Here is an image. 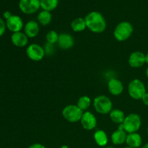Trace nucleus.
<instances>
[{
  "mask_svg": "<svg viewBox=\"0 0 148 148\" xmlns=\"http://www.w3.org/2000/svg\"><path fill=\"white\" fill-rule=\"evenodd\" d=\"M37 20L39 25H41L43 26L48 25L50 24L52 20L51 13V12L42 10L38 14Z\"/></svg>",
  "mask_w": 148,
  "mask_h": 148,
  "instance_id": "obj_21",
  "label": "nucleus"
},
{
  "mask_svg": "<svg viewBox=\"0 0 148 148\" xmlns=\"http://www.w3.org/2000/svg\"><path fill=\"white\" fill-rule=\"evenodd\" d=\"M147 134H148V128H147Z\"/></svg>",
  "mask_w": 148,
  "mask_h": 148,
  "instance_id": "obj_37",
  "label": "nucleus"
},
{
  "mask_svg": "<svg viewBox=\"0 0 148 148\" xmlns=\"http://www.w3.org/2000/svg\"><path fill=\"white\" fill-rule=\"evenodd\" d=\"M141 100L144 105L148 106V92H146V93L143 95V97L142 98Z\"/></svg>",
  "mask_w": 148,
  "mask_h": 148,
  "instance_id": "obj_28",
  "label": "nucleus"
},
{
  "mask_svg": "<svg viewBox=\"0 0 148 148\" xmlns=\"http://www.w3.org/2000/svg\"><path fill=\"white\" fill-rule=\"evenodd\" d=\"M109 116L112 122L119 124V125L122 124L126 118V115L124 114V113L121 110L117 109V108L112 109V111L110 112Z\"/></svg>",
  "mask_w": 148,
  "mask_h": 148,
  "instance_id": "obj_19",
  "label": "nucleus"
},
{
  "mask_svg": "<svg viewBox=\"0 0 148 148\" xmlns=\"http://www.w3.org/2000/svg\"><path fill=\"white\" fill-rule=\"evenodd\" d=\"M6 28H7L6 22H4V20L1 17H0V37L4 34L6 31Z\"/></svg>",
  "mask_w": 148,
  "mask_h": 148,
  "instance_id": "obj_26",
  "label": "nucleus"
},
{
  "mask_svg": "<svg viewBox=\"0 0 148 148\" xmlns=\"http://www.w3.org/2000/svg\"><path fill=\"white\" fill-rule=\"evenodd\" d=\"M40 32V25L37 21L30 20L24 25V33L29 38H36Z\"/></svg>",
  "mask_w": 148,
  "mask_h": 148,
  "instance_id": "obj_13",
  "label": "nucleus"
},
{
  "mask_svg": "<svg viewBox=\"0 0 148 148\" xmlns=\"http://www.w3.org/2000/svg\"><path fill=\"white\" fill-rule=\"evenodd\" d=\"M127 146L132 148H139L141 147L142 143H143V139L141 135L137 132L130 133L127 134V139H126V143Z\"/></svg>",
  "mask_w": 148,
  "mask_h": 148,
  "instance_id": "obj_17",
  "label": "nucleus"
},
{
  "mask_svg": "<svg viewBox=\"0 0 148 148\" xmlns=\"http://www.w3.org/2000/svg\"><path fill=\"white\" fill-rule=\"evenodd\" d=\"M80 123L83 129L88 131L94 130L97 126V119L92 113L85 111L80 119Z\"/></svg>",
  "mask_w": 148,
  "mask_h": 148,
  "instance_id": "obj_9",
  "label": "nucleus"
},
{
  "mask_svg": "<svg viewBox=\"0 0 148 148\" xmlns=\"http://www.w3.org/2000/svg\"><path fill=\"white\" fill-rule=\"evenodd\" d=\"M71 27H72V30L74 32H76V33L84 31L87 28L86 22H85V18H82V17L75 18L71 23Z\"/></svg>",
  "mask_w": 148,
  "mask_h": 148,
  "instance_id": "obj_20",
  "label": "nucleus"
},
{
  "mask_svg": "<svg viewBox=\"0 0 148 148\" xmlns=\"http://www.w3.org/2000/svg\"><path fill=\"white\" fill-rule=\"evenodd\" d=\"M19 8L25 14H33L40 8V0H20Z\"/></svg>",
  "mask_w": 148,
  "mask_h": 148,
  "instance_id": "obj_8",
  "label": "nucleus"
},
{
  "mask_svg": "<svg viewBox=\"0 0 148 148\" xmlns=\"http://www.w3.org/2000/svg\"><path fill=\"white\" fill-rule=\"evenodd\" d=\"M146 88H147V92H148V82H147V87H146Z\"/></svg>",
  "mask_w": 148,
  "mask_h": 148,
  "instance_id": "obj_36",
  "label": "nucleus"
},
{
  "mask_svg": "<svg viewBox=\"0 0 148 148\" xmlns=\"http://www.w3.org/2000/svg\"><path fill=\"white\" fill-rule=\"evenodd\" d=\"M27 148H46V146L40 144V143H34V144H32L31 145L29 146Z\"/></svg>",
  "mask_w": 148,
  "mask_h": 148,
  "instance_id": "obj_27",
  "label": "nucleus"
},
{
  "mask_svg": "<svg viewBox=\"0 0 148 148\" xmlns=\"http://www.w3.org/2000/svg\"><path fill=\"white\" fill-rule=\"evenodd\" d=\"M29 38L25 34L24 32H17L12 33L11 36V41L14 46L18 48H24L27 46Z\"/></svg>",
  "mask_w": 148,
  "mask_h": 148,
  "instance_id": "obj_15",
  "label": "nucleus"
},
{
  "mask_svg": "<svg viewBox=\"0 0 148 148\" xmlns=\"http://www.w3.org/2000/svg\"><path fill=\"white\" fill-rule=\"evenodd\" d=\"M142 148H148V143H146L145 145H144L142 147Z\"/></svg>",
  "mask_w": 148,
  "mask_h": 148,
  "instance_id": "obj_31",
  "label": "nucleus"
},
{
  "mask_svg": "<svg viewBox=\"0 0 148 148\" xmlns=\"http://www.w3.org/2000/svg\"><path fill=\"white\" fill-rule=\"evenodd\" d=\"M87 28L94 33H101L106 28V21L101 12L92 11L85 17Z\"/></svg>",
  "mask_w": 148,
  "mask_h": 148,
  "instance_id": "obj_1",
  "label": "nucleus"
},
{
  "mask_svg": "<svg viewBox=\"0 0 148 148\" xmlns=\"http://www.w3.org/2000/svg\"><path fill=\"white\" fill-rule=\"evenodd\" d=\"M83 113V111L79 108L77 106L73 104L66 106L62 110L63 117L65 120L70 123H77L80 121Z\"/></svg>",
  "mask_w": 148,
  "mask_h": 148,
  "instance_id": "obj_6",
  "label": "nucleus"
},
{
  "mask_svg": "<svg viewBox=\"0 0 148 148\" xmlns=\"http://www.w3.org/2000/svg\"><path fill=\"white\" fill-rule=\"evenodd\" d=\"M142 125V120L137 114H130L126 116L122 126L127 134L137 132Z\"/></svg>",
  "mask_w": 148,
  "mask_h": 148,
  "instance_id": "obj_5",
  "label": "nucleus"
},
{
  "mask_svg": "<svg viewBox=\"0 0 148 148\" xmlns=\"http://www.w3.org/2000/svg\"><path fill=\"white\" fill-rule=\"evenodd\" d=\"M127 133L124 131L122 124L119 126V128L112 133L111 136V142L115 145H120L126 143Z\"/></svg>",
  "mask_w": 148,
  "mask_h": 148,
  "instance_id": "obj_14",
  "label": "nucleus"
},
{
  "mask_svg": "<svg viewBox=\"0 0 148 148\" xmlns=\"http://www.w3.org/2000/svg\"><path fill=\"white\" fill-rule=\"evenodd\" d=\"M61 148H69V147H68L67 145H62V147H61Z\"/></svg>",
  "mask_w": 148,
  "mask_h": 148,
  "instance_id": "obj_33",
  "label": "nucleus"
},
{
  "mask_svg": "<svg viewBox=\"0 0 148 148\" xmlns=\"http://www.w3.org/2000/svg\"><path fill=\"white\" fill-rule=\"evenodd\" d=\"M45 51V53L47 56H51V55L53 54L55 51V48L54 45L51 44V43H46V44H45V46L43 47Z\"/></svg>",
  "mask_w": 148,
  "mask_h": 148,
  "instance_id": "obj_25",
  "label": "nucleus"
},
{
  "mask_svg": "<svg viewBox=\"0 0 148 148\" xmlns=\"http://www.w3.org/2000/svg\"><path fill=\"white\" fill-rule=\"evenodd\" d=\"M145 74H146V77H147L148 78V67L147 68V69H146Z\"/></svg>",
  "mask_w": 148,
  "mask_h": 148,
  "instance_id": "obj_32",
  "label": "nucleus"
},
{
  "mask_svg": "<svg viewBox=\"0 0 148 148\" xmlns=\"http://www.w3.org/2000/svg\"><path fill=\"white\" fill-rule=\"evenodd\" d=\"M108 89L111 95L117 96L124 91V85L119 79L112 78L108 82Z\"/></svg>",
  "mask_w": 148,
  "mask_h": 148,
  "instance_id": "obj_16",
  "label": "nucleus"
},
{
  "mask_svg": "<svg viewBox=\"0 0 148 148\" xmlns=\"http://www.w3.org/2000/svg\"><path fill=\"white\" fill-rule=\"evenodd\" d=\"M147 92V88L139 79H134L128 85V93L134 100H141Z\"/></svg>",
  "mask_w": 148,
  "mask_h": 148,
  "instance_id": "obj_4",
  "label": "nucleus"
},
{
  "mask_svg": "<svg viewBox=\"0 0 148 148\" xmlns=\"http://www.w3.org/2000/svg\"><path fill=\"white\" fill-rule=\"evenodd\" d=\"M57 44L62 50H68L73 47L75 44V40L72 35L66 33L59 34Z\"/></svg>",
  "mask_w": 148,
  "mask_h": 148,
  "instance_id": "obj_12",
  "label": "nucleus"
},
{
  "mask_svg": "<svg viewBox=\"0 0 148 148\" xmlns=\"http://www.w3.org/2000/svg\"><path fill=\"white\" fill-rule=\"evenodd\" d=\"M145 63L148 64V53L145 54Z\"/></svg>",
  "mask_w": 148,
  "mask_h": 148,
  "instance_id": "obj_30",
  "label": "nucleus"
},
{
  "mask_svg": "<svg viewBox=\"0 0 148 148\" xmlns=\"http://www.w3.org/2000/svg\"><path fill=\"white\" fill-rule=\"evenodd\" d=\"M94 140L95 143L100 147H106L108 143V137L106 132L103 130H98L95 131L93 134Z\"/></svg>",
  "mask_w": 148,
  "mask_h": 148,
  "instance_id": "obj_18",
  "label": "nucleus"
},
{
  "mask_svg": "<svg viewBox=\"0 0 148 148\" xmlns=\"http://www.w3.org/2000/svg\"><path fill=\"white\" fill-rule=\"evenodd\" d=\"M104 148H116V147H111V146H109V147H104Z\"/></svg>",
  "mask_w": 148,
  "mask_h": 148,
  "instance_id": "obj_34",
  "label": "nucleus"
},
{
  "mask_svg": "<svg viewBox=\"0 0 148 148\" xmlns=\"http://www.w3.org/2000/svg\"><path fill=\"white\" fill-rule=\"evenodd\" d=\"M40 8L43 10L51 12L57 7L59 0H40Z\"/></svg>",
  "mask_w": 148,
  "mask_h": 148,
  "instance_id": "obj_22",
  "label": "nucleus"
},
{
  "mask_svg": "<svg viewBox=\"0 0 148 148\" xmlns=\"http://www.w3.org/2000/svg\"><path fill=\"white\" fill-rule=\"evenodd\" d=\"M128 63L132 68L142 67L145 64V54L140 51L132 52L129 57Z\"/></svg>",
  "mask_w": 148,
  "mask_h": 148,
  "instance_id": "obj_11",
  "label": "nucleus"
},
{
  "mask_svg": "<svg viewBox=\"0 0 148 148\" xmlns=\"http://www.w3.org/2000/svg\"><path fill=\"white\" fill-rule=\"evenodd\" d=\"M91 101L90 98L88 95H83V96H81L80 98H79L78 99L77 103V106L79 107V108H80L83 112L87 111V110L90 108L91 105Z\"/></svg>",
  "mask_w": 148,
  "mask_h": 148,
  "instance_id": "obj_23",
  "label": "nucleus"
},
{
  "mask_svg": "<svg viewBox=\"0 0 148 148\" xmlns=\"http://www.w3.org/2000/svg\"><path fill=\"white\" fill-rule=\"evenodd\" d=\"M134 28L130 22L122 21L116 26L114 30V36L118 41H125L131 37Z\"/></svg>",
  "mask_w": 148,
  "mask_h": 148,
  "instance_id": "obj_2",
  "label": "nucleus"
},
{
  "mask_svg": "<svg viewBox=\"0 0 148 148\" xmlns=\"http://www.w3.org/2000/svg\"><path fill=\"white\" fill-rule=\"evenodd\" d=\"M93 107L95 111L100 114H109L113 109L112 101L106 95H98L93 100Z\"/></svg>",
  "mask_w": 148,
  "mask_h": 148,
  "instance_id": "obj_3",
  "label": "nucleus"
},
{
  "mask_svg": "<svg viewBox=\"0 0 148 148\" xmlns=\"http://www.w3.org/2000/svg\"><path fill=\"white\" fill-rule=\"evenodd\" d=\"M59 35L56 33L55 30H50L47 33L46 36V39L47 40V43L53 44L56 43L59 40Z\"/></svg>",
  "mask_w": 148,
  "mask_h": 148,
  "instance_id": "obj_24",
  "label": "nucleus"
},
{
  "mask_svg": "<svg viewBox=\"0 0 148 148\" xmlns=\"http://www.w3.org/2000/svg\"><path fill=\"white\" fill-rule=\"evenodd\" d=\"M26 54L30 60L33 62H39L44 58L46 53L43 46L38 43H32L26 49Z\"/></svg>",
  "mask_w": 148,
  "mask_h": 148,
  "instance_id": "obj_7",
  "label": "nucleus"
},
{
  "mask_svg": "<svg viewBox=\"0 0 148 148\" xmlns=\"http://www.w3.org/2000/svg\"><path fill=\"white\" fill-rule=\"evenodd\" d=\"M6 25L7 28L12 33L21 31L22 29L24 28V23L23 20L20 16L12 14L10 18L6 20Z\"/></svg>",
  "mask_w": 148,
  "mask_h": 148,
  "instance_id": "obj_10",
  "label": "nucleus"
},
{
  "mask_svg": "<svg viewBox=\"0 0 148 148\" xmlns=\"http://www.w3.org/2000/svg\"><path fill=\"white\" fill-rule=\"evenodd\" d=\"M12 13L10 12V11L4 12V14H3V16H4V18L6 20H7L9 18H10V17H12Z\"/></svg>",
  "mask_w": 148,
  "mask_h": 148,
  "instance_id": "obj_29",
  "label": "nucleus"
},
{
  "mask_svg": "<svg viewBox=\"0 0 148 148\" xmlns=\"http://www.w3.org/2000/svg\"><path fill=\"white\" fill-rule=\"evenodd\" d=\"M124 148H132V147H129V146H127V147H124Z\"/></svg>",
  "mask_w": 148,
  "mask_h": 148,
  "instance_id": "obj_35",
  "label": "nucleus"
}]
</instances>
